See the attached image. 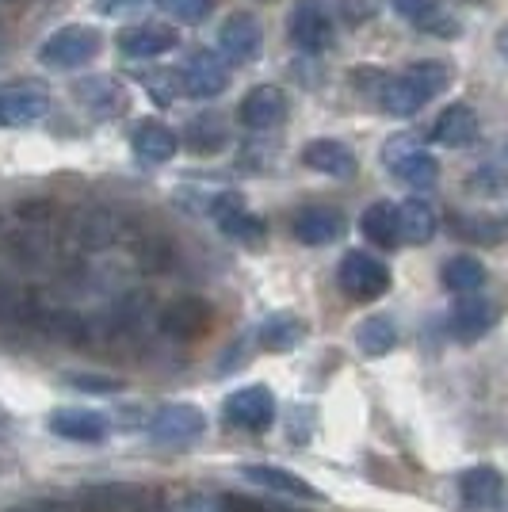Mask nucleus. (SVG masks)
Here are the masks:
<instances>
[{
    "label": "nucleus",
    "mask_w": 508,
    "mask_h": 512,
    "mask_svg": "<svg viewBox=\"0 0 508 512\" xmlns=\"http://www.w3.org/2000/svg\"><path fill=\"white\" fill-rule=\"evenodd\" d=\"M451 85V69L447 62H436V58H424V62H413L409 69H402L398 77H382L379 85V107L394 119H409L417 115L424 104H432L444 88Z\"/></svg>",
    "instance_id": "f257e3e1"
},
{
    "label": "nucleus",
    "mask_w": 508,
    "mask_h": 512,
    "mask_svg": "<svg viewBox=\"0 0 508 512\" xmlns=\"http://www.w3.org/2000/svg\"><path fill=\"white\" fill-rule=\"evenodd\" d=\"M382 165H386V172H390L394 180H402V184L417 188V192L432 188V184L440 180V161L424 150L413 134L390 138V142L382 146Z\"/></svg>",
    "instance_id": "f03ea898"
},
{
    "label": "nucleus",
    "mask_w": 508,
    "mask_h": 512,
    "mask_svg": "<svg viewBox=\"0 0 508 512\" xmlns=\"http://www.w3.org/2000/svg\"><path fill=\"white\" fill-rule=\"evenodd\" d=\"M104 46V35L85 23H65L58 27L43 46H39V62L46 69H81L88 65Z\"/></svg>",
    "instance_id": "7ed1b4c3"
},
{
    "label": "nucleus",
    "mask_w": 508,
    "mask_h": 512,
    "mask_svg": "<svg viewBox=\"0 0 508 512\" xmlns=\"http://www.w3.org/2000/svg\"><path fill=\"white\" fill-rule=\"evenodd\" d=\"M337 283H340V291H344L348 299L375 302V299H382V295L390 291V268L382 264L379 256L352 249V253L340 256Z\"/></svg>",
    "instance_id": "20e7f679"
},
{
    "label": "nucleus",
    "mask_w": 508,
    "mask_h": 512,
    "mask_svg": "<svg viewBox=\"0 0 508 512\" xmlns=\"http://www.w3.org/2000/svg\"><path fill=\"white\" fill-rule=\"evenodd\" d=\"M287 35L302 54H325L337 39V27H333V16L321 0H295L291 20H287Z\"/></svg>",
    "instance_id": "39448f33"
},
{
    "label": "nucleus",
    "mask_w": 508,
    "mask_h": 512,
    "mask_svg": "<svg viewBox=\"0 0 508 512\" xmlns=\"http://www.w3.org/2000/svg\"><path fill=\"white\" fill-rule=\"evenodd\" d=\"M222 417L241 432H268L276 421V394L268 386H241L222 402Z\"/></svg>",
    "instance_id": "423d86ee"
},
{
    "label": "nucleus",
    "mask_w": 508,
    "mask_h": 512,
    "mask_svg": "<svg viewBox=\"0 0 508 512\" xmlns=\"http://www.w3.org/2000/svg\"><path fill=\"white\" fill-rule=\"evenodd\" d=\"M180 88L191 100H218L230 88V65L211 50H195L180 69Z\"/></svg>",
    "instance_id": "0eeeda50"
},
{
    "label": "nucleus",
    "mask_w": 508,
    "mask_h": 512,
    "mask_svg": "<svg viewBox=\"0 0 508 512\" xmlns=\"http://www.w3.org/2000/svg\"><path fill=\"white\" fill-rule=\"evenodd\" d=\"M46 111H50V92L39 81H8V85H0V123L4 127L39 123Z\"/></svg>",
    "instance_id": "6e6552de"
},
{
    "label": "nucleus",
    "mask_w": 508,
    "mask_h": 512,
    "mask_svg": "<svg viewBox=\"0 0 508 512\" xmlns=\"http://www.w3.org/2000/svg\"><path fill=\"white\" fill-rule=\"evenodd\" d=\"M260 46H264V27L253 12H230L222 27H218V50L230 58L233 65H249L260 58Z\"/></svg>",
    "instance_id": "1a4fd4ad"
},
{
    "label": "nucleus",
    "mask_w": 508,
    "mask_h": 512,
    "mask_svg": "<svg viewBox=\"0 0 508 512\" xmlns=\"http://www.w3.org/2000/svg\"><path fill=\"white\" fill-rule=\"evenodd\" d=\"M203 428H207V417H203V409L191 406V402L161 406L146 421V432L153 440H161V444H188V440H199Z\"/></svg>",
    "instance_id": "9d476101"
},
{
    "label": "nucleus",
    "mask_w": 508,
    "mask_h": 512,
    "mask_svg": "<svg viewBox=\"0 0 508 512\" xmlns=\"http://www.w3.org/2000/svg\"><path fill=\"white\" fill-rule=\"evenodd\" d=\"M287 115H291V100L279 85H256L237 107V119L245 130H276L287 123Z\"/></svg>",
    "instance_id": "9b49d317"
},
{
    "label": "nucleus",
    "mask_w": 508,
    "mask_h": 512,
    "mask_svg": "<svg viewBox=\"0 0 508 512\" xmlns=\"http://www.w3.org/2000/svg\"><path fill=\"white\" fill-rule=\"evenodd\" d=\"M497 325V306L489 299H482L478 291L474 295H459V302L451 306V314H447V329H451V337L455 341H478V337H486L489 329Z\"/></svg>",
    "instance_id": "f8f14e48"
},
{
    "label": "nucleus",
    "mask_w": 508,
    "mask_h": 512,
    "mask_svg": "<svg viewBox=\"0 0 508 512\" xmlns=\"http://www.w3.org/2000/svg\"><path fill=\"white\" fill-rule=\"evenodd\" d=\"M241 478L253 482L260 490L279 493V497H298V501H325V493L318 486H310L306 478H298L295 470L287 467H272V463H245L241 467Z\"/></svg>",
    "instance_id": "ddd939ff"
},
{
    "label": "nucleus",
    "mask_w": 508,
    "mask_h": 512,
    "mask_svg": "<svg viewBox=\"0 0 508 512\" xmlns=\"http://www.w3.org/2000/svg\"><path fill=\"white\" fill-rule=\"evenodd\" d=\"M46 428L62 440H73V444H100L111 425L100 409H54Z\"/></svg>",
    "instance_id": "4468645a"
},
{
    "label": "nucleus",
    "mask_w": 508,
    "mask_h": 512,
    "mask_svg": "<svg viewBox=\"0 0 508 512\" xmlns=\"http://www.w3.org/2000/svg\"><path fill=\"white\" fill-rule=\"evenodd\" d=\"M478 111L470 104H447L440 115H436V123H432V142H440L447 150H466L474 138H478Z\"/></svg>",
    "instance_id": "2eb2a0df"
},
{
    "label": "nucleus",
    "mask_w": 508,
    "mask_h": 512,
    "mask_svg": "<svg viewBox=\"0 0 508 512\" xmlns=\"http://www.w3.org/2000/svg\"><path fill=\"white\" fill-rule=\"evenodd\" d=\"M130 150H134V157L142 165H169L172 157H176V150H180V138L165 123L146 119V123H138L134 134H130Z\"/></svg>",
    "instance_id": "dca6fc26"
},
{
    "label": "nucleus",
    "mask_w": 508,
    "mask_h": 512,
    "mask_svg": "<svg viewBox=\"0 0 508 512\" xmlns=\"http://www.w3.org/2000/svg\"><path fill=\"white\" fill-rule=\"evenodd\" d=\"M73 96L96 119H115V115L127 111V88L119 85L115 77H88V81L73 88Z\"/></svg>",
    "instance_id": "f3484780"
},
{
    "label": "nucleus",
    "mask_w": 508,
    "mask_h": 512,
    "mask_svg": "<svg viewBox=\"0 0 508 512\" xmlns=\"http://www.w3.org/2000/svg\"><path fill=\"white\" fill-rule=\"evenodd\" d=\"M302 165L321 176H333V180H348V176H356V153L337 138H314L302 146Z\"/></svg>",
    "instance_id": "a211bd4d"
},
{
    "label": "nucleus",
    "mask_w": 508,
    "mask_h": 512,
    "mask_svg": "<svg viewBox=\"0 0 508 512\" xmlns=\"http://www.w3.org/2000/svg\"><path fill=\"white\" fill-rule=\"evenodd\" d=\"M459 497L466 509H497L505 497V474L497 467H466L459 474Z\"/></svg>",
    "instance_id": "6ab92c4d"
},
{
    "label": "nucleus",
    "mask_w": 508,
    "mask_h": 512,
    "mask_svg": "<svg viewBox=\"0 0 508 512\" xmlns=\"http://www.w3.org/2000/svg\"><path fill=\"white\" fill-rule=\"evenodd\" d=\"M176 43H180V35L172 27H165V23H138V27H130V31L119 35V50L127 58H142V62L169 54V50H176Z\"/></svg>",
    "instance_id": "aec40b11"
},
{
    "label": "nucleus",
    "mask_w": 508,
    "mask_h": 512,
    "mask_svg": "<svg viewBox=\"0 0 508 512\" xmlns=\"http://www.w3.org/2000/svg\"><path fill=\"white\" fill-rule=\"evenodd\" d=\"M344 230H348V222L337 207H302L295 214V237L302 245H333Z\"/></svg>",
    "instance_id": "412c9836"
},
{
    "label": "nucleus",
    "mask_w": 508,
    "mask_h": 512,
    "mask_svg": "<svg viewBox=\"0 0 508 512\" xmlns=\"http://www.w3.org/2000/svg\"><path fill=\"white\" fill-rule=\"evenodd\" d=\"M256 341L264 344L268 352H295L298 344L306 341V321L291 314V310H276V314H268L260 321Z\"/></svg>",
    "instance_id": "4be33fe9"
},
{
    "label": "nucleus",
    "mask_w": 508,
    "mask_h": 512,
    "mask_svg": "<svg viewBox=\"0 0 508 512\" xmlns=\"http://www.w3.org/2000/svg\"><path fill=\"white\" fill-rule=\"evenodd\" d=\"M184 146H188L191 153H199V157L222 153L230 146V127H226V119H222V115H211V111L188 119V127H184Z\"/></svg>",
    "instance_id": "5701e85b"
},
{
    "label": "nucleus",
    "mask_w": 508,
    "mask_h": 512,
    "mask_svg": "<svg viewBox=\"0 0 508 512\" xmlns=\"http://www.w3.org/2000/svg\"><path fill=\"white\" fill-rule=\"evenodd\" d=\"M360 230L363 237L371 241V245H379V249H398L402 245V222H398V207L394 203H371L360 218Z\"/></svg>",
    "instance_id": "b1692460"
},
{
    "label": "nucleus",
    "mask_w": 508,
    "mask_h": 512,
    "mask_svg": "<svg viewBox=\"0 0 508 512\" xmlns=\"http://www.w3.org/2000/svg\"><path fill=\"white\" fill-rule=\"evenodd\" d=\"M398 222H402L405 245H428L440 230V214L428 199H405L398 203Z\"/></svg>",
    "instance_id": "393cba45"
},
{
    "label": "nucleus",
    "mask_w": 508,
    "mask_h": 512,
    "mask_svg": "<svg viewBox=\"0 0 508 512\" xmlns=\"http://www.w3.org/2000/svg\"><path fill=\"white\" fill-rule=\"evenodd\" d=\"M440 283H444L451 295H474L486 287V264L478 256H447L444 268H440Z\"/></svg>",
    "instance_id": "a878e982"
},
{
    "label": "nucleus",
    "mask_w": 508,
    "mask_h": 512,
    "mask_svg": "<svg viewBox=\"0 0 508 512\" xmlns=\"http://www.w3.org/2000/svg\"><path fill=\"white\" fill-rule=\"evenodd\" d=\"M356 344H360L363 356L382 360V356H390V352L398 348V325H394L390 314H371V318L360 321V329H356Z\"/></svg>",
    "instance_id": "bb28decb"
},
{
    "label": "nucleus",
    "mask_w": 508,
    "mask_h": 512,
    "mask_svg": "<svg viewBox=\"0 0 508 512\" xmlns=\"http://www.w3.org/2000/svg\"><path fill=\"white\" fill-rule=\"evenodd\" d=\"M451 230L470 245H501L508 237V218L505 214H459Z\"/></svg>",
    "instance_id": "cd10ccee"
},
{
    "label": "nucleus",
    "mask_w": 508,
    "mask_h": 512,
    "mask_svg": "<svg viewBox=\"0 0 508 512\" xmlns=\"http://www.w3.org/2000/svg\"><path fill=\"white\" fill-rule=\"evenodd\" d=\"M214 222H218V230L230 237V241H241V245H260V241H264V234H268L264 218L249 211L245 203H241V207H230L226 214H218Z\"/></svg>",
    "instance_id": "c85d7f7f"
},
{
    "label": "nucleus",
    "mask_w": 508,
    "mask_h": 512,
    "mask_svg": "<svg viewBox=\"0 0 508 512\" xmlns=\"http://www.w3.org/2000/svg\"><path fill=\"white\" fill-rule=\"evenodd\" d=\"M466 188L474 195H489V199L508 195V172L497 169V165H478V169L466 176Z\"/></svg>",
    "instance_id": "c756f323"
},
{
    "label": "nucleus",
    "mask_w": 508,
    "mask_h": 512,
    "mask_svg": "<svg viewBox=\"0 0 508 512\" xmlns=\"http://www.w3.org/2000/svg\"><path fill=\"white\" fill-rule=\"evenodd\" d=\"M138 81L149 88V96L157 100L161 107H169L176 96H184V88H180V73H138Z\"/></svg>",
    "instance_id": "7c9ffc66"
},
{
    "label": "nucleus",
    "mask_w": 508,
    "mask_h": 512,
    "mask_svg": "<svg viewBox=\"0 0 508 512\" xmlns=\"http://www.w3.org/2000/svg\"><path fill=\"white\" fill-rule=\"evenodd\" d=\"M161 4H165V12L172 20L180 23H203L214 8V0H161Z\"/></svg>",
    "instance_id": "2f4dec72"
},
{
    "label": "nucleus",
    "mask_w": 508,
    "mask_h": 512,
    "mask_svg": "<svg viewBox=\"0 0 508 512\" xmlns=\"http://www.w3.org/2000/svg\"><path fill=\"white\" fill-rule=\"evenodd\" d=\"M394 4V12L402 16V20H409V23H428L440 8H444V0H390Z\"/></svg>",
    "instance_id": "473e14b6"
},
{
    "label": "nucleus",
    "mask_w": 508,
    "mask_h": 512,
    "mask_svg": "<svg viewBox=\"0 0 508 512\" xmlns=\"http://www.w3.org/2000/svg\"><path fill=\"white\" fill-rule=\"evenodd\" d=\"M23 310H27V295L16 283H8L0 276V318H20Z\"/></svg>",
    "instance_id": "72a5a7b5"
},
{
    "label": "nucleus",
    "mask_w": 508,
    "mask_h": 512,
    "mask_svg": "<svg viewBox=\"0 0 508 512\" xmlns=\"http://www.w3.org/2000/svg\"><path fill=\"white\" fill-rule=\"evenodd\" d=\"M424 35H436V39H459V20L455 16H447L444 8L432 16L428 23H421Z\"/></svg>",
    "instance_id": "f704fd0d"
},
{
    "label": "nucleus",
    "mask_w": 508,
    "mask_h": 512,
    "mask_svg": "<svg viewBox=\"0 0 508 512\" xmlns=\"http://www.w3.org/2000/svg\"><path fill=\"white\" fill-rule=\"evenodd\" d=\"M337 8L344 12V20L348 23H363V20H371L375 16V0H337Z\"/></svg>",
    "instance_id": "c9c22d12"
},
{
    "label": "nucleus",
    "mask_w": 508,
    "mask_h": 512,
    "mask_svg": "<svg viewBox=\"0 0 508 512\" xmlns=\"http://www.w3.org/2000/svg\"><path fill=\"white\" fill-rule=\"evenodd\" d=\"M222 512H283V509L256 505V501H249V497H226V501H222Z\"/></svg>",
    "instance_id": "e433bc0d"
},
{
    "label": "nucleus",
    "mask_w": 508,
    "mask_h": 512,
    "mask_svg": "<svg viewBox=\"0 0 508 512\" xmlns=\"http://www.w3.org/2000/svg\"><path fill=\"white\" fill-rule=\"evenodd\" d=\"M149 0H100V12L104 16H119V12H130V8H146Z\"/></svg>",
    "instance_id": "4c0bfd02"
},
{
    "label": "nucleus",
    "mask_w": 508,
    "mask_h": 512,
    "mask_svg": "<svg viewBox=\"0 0 508 512\" xmlns=\"http://www.w3.org/2000/svg\"><path fill=\"white\" fill-rule=\"evenodd\" d=\"M8 512H69V509L58 505V501H20V505H12Z\"/></svg>",
    "instance_id": "58836bf2"
},
{
    "label": "nucleus",
    "mask_w": 508,
    "mask_h": 512,
    "mask_svg": "<svg viewBox=\"0 0 508 512\" xmlns=\"http://www.w3.org/2000/svg\"><path fill=\"white\" fill-rule=\"evenodd\" d=\"M497 50H501V54L508 58V27L501 31V35H497Z\"/></svg>",
    "instance_id": "ea45409f"
},
{
    "label": "nucleus",
    "mask_w": 508,
    "mask_h": 512,
    "mask_svg": "<svg viewBox=\"0 0 508 512\" xmlns=\"http://www.w3.org/2000/svg\"><path fill=\"white\" fill-rule=\"evenodd\" d=\"M497 512H508V497H501V505H497Z\"/></svg>",
    "instance_id": "a19ab883"
}]
</instances>
